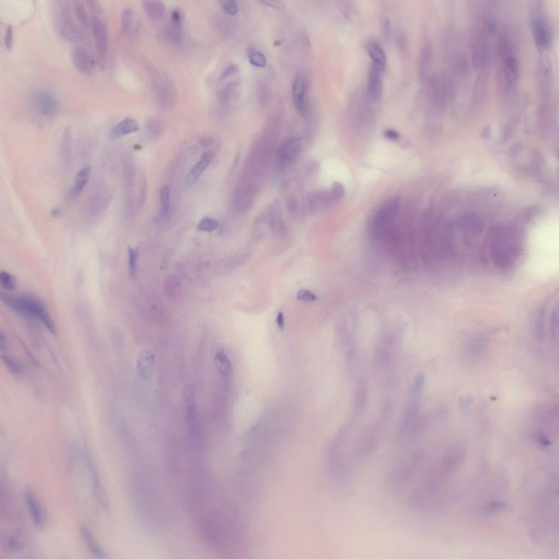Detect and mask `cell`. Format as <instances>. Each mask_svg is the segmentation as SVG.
<instances>
[{
	"mask_svg": "<svg viewBox=\"0 0 559 559\" xmlns=\"http://www.w3.org/2000/svg\"><path fill=\"white\" fill-rule=\"evenodd\" d=\"M57 16V24L62 36L67 40H78L83 37L74 22L71 11L66 6H62Z\"/></svg>",
	"mask_w": 559,
	"mask_h": 559,
	"instance_id": "obj_8",
	"label": "cell"
},
{
	"mask_svg": "<svg viewBox=\"0 0 559 559\" xmlns=\"http://www.w3.org/2000/svg\"><path fill=\"white\" fill-rule=\"evenodd\" d=\"M270 223L272 228L277 235H283L285 226L282 219L280 207L279 203L275 202L271 209Z\"/></svg>",
	"mask_w": 559,
	"mask_h": 559,
	"instance_id": "obj_23",
	"label": "cell"
},
{
	"mask_svg": "<svg viewBox=\"0 0 559 559\" xmlns=\"http://www.w3.org/2000/svg\"><path fill=\"white\" fill-rule=\"evenodd\" d=\"M81 534L85 543L93 556L98 558H106V554L97 543L94 535L85 527L81 528Z\"/></svg>",
	"mask_w": 559,
	"mask_h": 559,
	"instance_id": "obj_24",
	"label": "cell"
},
{
	"mask_svg": "<svg viewBox=\"0 0 559 559\" xmlns=\"http://www.w3.org/2000/svg\"><path fill=\"white\" fill-rule=\"evenodd\" d=\"M60 213V210L59 208H54L52 210L51 215L52 217H56L59 216Z\"/></svg>",
	"mask_w": 559,
	"mask_h": 559,
	"instance_id": "obj_51",
	"label": "cell"
},
{
	"mask_svg": "<svg viewBox=\"0 0 559 559\" xmlns=\"http://www.w3.org/2000/svg\"><path fill=\"white\" fill-rule=\"evenodd\" d=\"M331 202H333V201L331 199L330 192L328 191L313 192L308 197V204L314 211L327 208Z\"/></svg>",
	"mask_w": 559,
	"mask_h": 559,
	"instance_id": "obj_17",
	"label": "cell"
},
{
	"mask_svg": "<svg viewBox=\"0 0 559 559\" xmlns=\"http://www.w3.org/2000/svg\"><path fill=\"white\" fill-rule=\"evenodd\" d=\"M142 5L145 14L151 21L160 20L165 14V6L161 1H144Z\"/></svg>",
	"mask_w": 559,
	"mask_h": 559,
	"instance_id": "obj_18",
	"label": "cell"
},
{
	"mask_svg": "<svg viewBox=\"0 0 559 559\" xmlns=\"http://www.w3.org/2000/svg\"><path fill=\"white\" fill-rule=\"evenodd\" d=\"M151 84L157 102L165 109L172 108L176 104L177 91L172 79L167 74L158 71L151 74Z\"/></svg>",
	"mask_w": 559,
	"mask_h": 559,
	"instance_id": "obj_3",
	"label": "cell"
},
{
	"mask_svg": "<svg viewBox=\"0 0 559 559\" xmlns=\"http://www.w3.org/2000/svg\"><path fill=\"white\" fill-rule=\"evenodd\" d=\"M215 363L219 374L224 378H229L232 374V364L223 350L218 351L215 356Z\"/></svg>",
	"mask_w": 559,
	"mask_h": 559,
	"instance_id": "obj_25",
	"label": "cell"
},
{
	"mask_svg": "<svg viewBox=\"0 0 559 559\" xmlns=\"http://www.w3.org/2000/svg\"><path fill=\"white\" fill-rule=\"evenodd\" d=\"M138 252L136 249L130 248L129 249V262L130 275L132 277L136 275Z\"/></svg>",
	"mask_w": 559,
	"mask_h": 559,
	"instance_id": "obj_36",
	"label": "cell"
},
{
	"mask_svg": "<svg viewBox=\"0 0 559 559\" xmlns=\"http://www.w3.org/2000/svg\"><path fill=\"white\" fill-rule=\"evenodd\" d=\"M0 282L2 286L8 290H13L15 288V278L7 272H2L0 274Z\"/></svg>",
	"mask_w": 559,
	"mask_h": 559,
	"instance_id": "obj_33",
	"label": "cell"
},
{
	"mask_svg": "<svg viewBox=\"0 0 559 559\" xmlns=\"http://www.w3.org/2000/svg\"><path fill=\"white\" fill-rule=\"evenodd\" d=\"M238 70L239 67L236 65H231L227 67L224 70L223 72L221 73L220 77L219 78V80L220 81H223L225 80L226 78L231 77V75L236 73L238 71Z\"/></svg>",
	"mask_w": 559,
	"mask_h": 559,
	"instance_id": "obj_42",
	"label": "cell"
},
{
	"mask_svg": "<svg viewBox=\"0 0 559 559\" xmlns=\"http://www.w3.org/2000/svg\"><path fill=\"white\" fill-rule=\"evenodd\" d=\"M429 51L427 49L423 50L421 57L420 60V71L421 75L422 78H424L426 75H427L428 66L429 65Z\"/></svg>",
	"mask_w": 559,
	"mask_h": 559,
	"instance_id": "obj_39",
	"label": "cell"
},
{
	"mask_svg": "<svg viewBox=\"0 0 559 559\" xmlns=\"http://www.w3.org/2000/svg\"><path fill=\"white\" fill-rule=\"evenodd\" d=\"M384 135L387 139L392 141H396L399 137V133L393 130H387Z\"/></svg>",
	"mask_w": 559,
	"mask_h": 559,
	"instance_id": "obj_48",
	"label": "cell"
},
{
	"mask_svg": "<svg viewBox=\"0 0 559 559\" xmlns=\"http://www.w3.org/2000/svg\"><path fill=\"white\" fill-rule=\"evenodd\" d=\"M8 549L11 551H20L23 549L22 542L15 537L10 538L7 542Z\"/></svg>",
	"mask_w": 559,
	"mask_h": 559,
	"instance_id": "obj_41",
	"label": "cell"
},
{
	"mask_svg": "<svg viewBox=\"0 0 559 559\" xmlns=\"http://www.w3.org/2000/svg\"><path fill=\"white\" fill-rule=\"evenodd\" d=\"M399 206L400 201L396 199L386 203L378 211L372 222V234L376 236L382 234L398 213Z\"/></svg>",
	"mask_w": 559,
	"mask_h": 559,
	"instance_id": "obj_6",
	"label": "cell"
},
{
	"mask_svg": "<svg viewBox=\"0 0 559 559\" xmlns=\"http://www.w3.org/2000/svg\"><path fill=\"white\" fill-rule=\"evenodd\" d=\"M504 76L507 86L514 89L519 78V66L515 56L507 51L503 59Z\"/></svg>",
	"mask_w": 559,
	"mask_h": 559,
	"instance_id": "obj_14",
	"label": "cell"
},
{
	"mask_svg": "<svg viewBox=\"0 0 559 559\" xmlns=\"http://www.w3.org/2000/svg\"><path fill=\"white\" fill-rule=\"evenodd\" d=\"M305 77L302 72L296 73L292 85V99L297 111L303 115L305 113Z\"/></svg>",
	"mask_w": 559,
	"mask_h": 559,
	"instance_id": "obj_13",
	"label": "cell"
},
{
	"mask_svg": "<svg viewBox=\"0 0 559 559\" xmlns=\"http://www.w3.org/2000/svg\"><path fill=\"white\" fill-rule=\"evenodd\" d=\"M237 86L236 83L227 85L221 89L218 94V99L221 103H228L234 94V90Z\"/></svg>",
	"mask_w": 559,
	"mask_h": 559,
	"instance_id": "obj_30",
	"label": "cell"
},
{
	"mask_svg": "<svg viewBox=\"0 0 559 559\" xmlns=\"http://www.w3.org/2000/svg\"><path fill=\"white\" fill-rule=\"evenodd\" d=\"M13 42V28L10 25H8L4 37V44L5 48L10 49L12 46Z\"/></svg>",
	"mask_w": 559,
	"mask_h": 559,
	"instance_id": "obj_43",
	"label": "cell"
},
{
	"mask_svg": "<svg viewBox=\"0 0 559 559\" xmlns=\"http://www.w3.org/2000/svg\"><path fill=\"white\" fill-rule=\"evenodd\" d=\"M160 211L159 217L161 219L168 217L170 212L171 194L168 185L163 186L160 191Z\"/></svg>",
	"mask_w": 559,
	"mask_h": 559,
	"instance_id": "obj_26",
	"label": "cell"
},
{
	"mask_svg": "<svg viewBox=\"0 0 559 559\" xmlns=\"http://www.w3.org/2000/svg\"><path fill=\"white\" fill-rule=\"evenodd\" d=\"M91 171V167L87 165L81 168L77 173L75 179V183L73 188L69 191V197L77 196L83 191L87 183H88Z\"/></svg>",
	"mask_w": 559,
	"mask_h": 559,
	"instance_id": "obj_22",
	"label": "cell"
},
{
	"mask_svg": "<svg viewBox=\"0 0 559 559\" xmlns=\"http://www.w3.org/2000/svg\"><path fill=\"white\" fill-rule=\"evenodd\" d=\"M2 358L10 373L16 376L21 374L20 367L15 361L7 356H2Z\"/></svg>",
	"mask_w": 559,
	"mask_h": 559,
	"instance_id": "obj_37",
	"label": "cell"
},
{
	"mask_svg": "<svg viewBox=\"0 0 559 559\" xmlns=\"http://www.w3.org/2000/svg\"><path fill=\"white\" fill-rule=\"evenodd\" d=\"M332 200L337 202L342 200L345 195V189L341 183L335 182L329 191Z\"/></svg>",
	"mask_w": 559,
	"mask_h": 559,
	"instance_id": "obj_35",
	"label": "cell"
},
{
	"mask_svg": "<svg viewBox=\"0 0 559 559\" xmlns=\"http://www.w3.org/2000/svg\"><path fill=\"white\" fill-rule=\"evenodd\" d=\"M34 103L40 114L51 116L58 109V102L55 96L48 91H39L35 96Z\"/></svg>",
	"mask_w": 559,
	"mask_h": 559,
	"instance_id": "obj_12",
	"label": "cell"
},
{
	"mask_svg": "<svg viewBox=\"0 0 559 559\" xmlns=\"http://www.w3.org/2000/svg\"><path fill=\"white\" fill-rule=\"evenodd\" d=\"M247 54L249 61L253 66L259 68H263L266 66L267 57L260 50L254 47H250L248 50Z\"/></svg>",
	"mask_w": 559,
	"mask_h": 559,
	"instance_id": "obj_27",
	"label": "cell"
},
{
	"mask_svg": "<svg viewBox=\"0 0 559 559\" xmlns=\"http://www.w3.org/2000/svg\"><path fill=\"white\" fill-rule=\"evenodd\" d=\"M383 31L384 36H385L386 38H388L390 36V34H391L392 31V24L391 20L389 19H384L383 21Z\"/></svg>",
	"mask_w": 559,
	"mask_h": 559,
	"instance_id": "obj_46",
	"label": "cell"
},
{
	"mask_svg": "<svg viewBox=\"0 0 559 559\" xmlns=\"http://www.w3.org/2000/svg\"><path fill=\"white\" fill-rule=\"evenodd\" d=\"M212 157V155L209 151H206L202 154L200 159L191 168L186 176V185L192 186L197 182L211 163Z\"/></svg>",
	"mask_w": 559,
	"mask_h": 559,
	"instance_id": "obj_15",
	"label": "cell"
},
{
	"mask_svg": "<svg viewBox=\"0 0 559 559\" xmlns=\"http://www.w3.org/2000/svg\"><path fill=\"white\" fill-rule=\"evenodd\" d=\"M171 22L172 25L174 27L182 28V18L179 11L177 10H174L171 14Z\"/></svg>",
	"mask_w": 559,
	"mask_h": 559,
	"instance_id": "obj_44",
	"label": "cell"
},
{
	"mask_svg": "<svg viewBox=\"0 0 559 559\" xmlns=\"http://www.w3.org/2000/svg\"><path fill=\"white\" fill-rule=\"evenodd\" d=\"M0 347H1L2 350H5L8 347L7 339L2 331H1V333H0Z\"/></svg>",
	"mask_w": 559,
	"mask_h": 559,
	"instance_id": "obj_50",
	"label": "cell"
},
{
	"mask_svg": "<svg viewBox=\"0 0 559 559\" xmlns=\"http://www.w3.org/2000/svg\"><path fill=\"white\" fill-rule=\"evenodd\" d=\"M96 13H93L91 21L92 31L97 55L102 60L106 59L108 50V31L106 24L98 15V7L95 5Z\"/></svg>",
	"mask_w": 559,
	"mask_h": 559,
	"instance_id": "obj_5",
	"label": "cell"
},
{
	"mask_svg": "<svg viewBox=\"0 0 559 559\" xmlns=\"http://www.w3.org/2000/svg\"><path fill=\"white\" fill-rule=\"evenodd\" d=\"M261 3L266 5V6L277 9H283L285 8L284 4L281 1H262Z\"/></svg>",
	"mask_w": 559,
	"mask_h": 559,
	"instance_id": "obj_45",
	"label": "cell"
},
{
	"mask_svg": "<svg viewBox=\"0 0 559 559\" xmlns=\"http://www.w3.org/2000/svg\"><path fill=\"white\" fill-rule=\"evenodd\" d=\"M277 324L279 329L283 330L284 327V318L282 312H279L277 317Z\"/></svg>",
	"mask_w": 559,
	"mask_h": 559,
	"instance_id": "obj_49",
	"label": "cell"
},
{
	"mask_svg": "<svg viewBox=\"0 0 559 559\" xmlns=\"http://www.w3.org/2000/svg\"><path fill=\"white\" fill-rule=\"evenodd\" d=\"M74 12L77 17L80 24L84 27L89 25V20L87 17L86 11L82 2L75 1L74 2Z\"/></svg>",
	"mask_w": 559,
	"mask_h": 559,
	"instance_id": "obj_29",
	"label": "cell"
},
{
	"mask_svg": "<svg viewBox=\"0 0 559 559\" xmlns=\"http://www.w3.org/2000/svg\"><path fill=\"white\" fill-rule=\"evenodd\" d=\"M132 11L129 8H125L122 11L121 18V30L127 33L130 30L132 21Z\"/></svg>",
	"mask_w": 559,
	"mask_h": 559,
	"instance_id": "obj_34",
	"label": "cell"
},
{
	"mask_svg": "<svg viewBox=\"0 0 559 559\" xmlns=\"http://www.w3.org/2000/svg\"><path fill=\"white\" fill-rule=\"evenodd\" d=\"M155 356L153 353L148 349H143L137 354L136 360L137 374L145 381H149L152 377Z\"/></svg>",
	"mask_w": 559,
	"mask_h": 559,
	"instance_id": "obj_11",
	"label": "cell"
},
{
	"mask_svg": "<svg viewBox=\"0 0 559 559\" xmlns=\"http://www.w3.org/2000/svg\"><path fill=\"white\" fill-rule=\"evenodd\" d=\"M301 148L299 138H290L284 142L277 153V163L279 168L283 170L293 164L300 154Z\"/></svg>",
	"mask_w": 559,
	"mask_h": 559,
	"instance_id": "obj_7",
	"label": "cell"
},
{
	"mask_svg": "<svg viewBox=\"0 0 559 559\" xmlns=\"http://www.w3.org/2000/svg\"><path fill=\"white\" fill-rule=\"evenodd\" d=\"M505 505L503 503L495 502L488 507V511L489 512H493L494 511L500 510L504 508Z\"/></svg>",
	"mask_w": 559,
	"mask_h": 559,
	"instance_id": "obj_47",
	"label": "cell"
},
{
	"mask_svg": "<svg viewBox=\"0 0 559 559\" xmlns=\"http://www.w3.org/2000/svg\"><path fill=\"white\" fill-rule=\"evenodd\" d=\"M138 129L139 126L137 122L133 119L127 118L113 128L110 133L109 137L113 140L117 139L135 133Z\"/></svg>",
	"mask_w": 559,
	"mask_h": 559,
	"instance_id": "obj_16",
	"label": "cell"
},
{
	"mask_svg": "<svg viewBox=\"0 0 559 559\" xmlns=\"http://www.w3.org/2000/svg\"><path fill=\"white\" fill-rule=\"evenodd\" d=\"M384 69L371 64L368 73L367 97L373 102L379 101L383 94V74Z\"/></svg>",
	"mask_w": 559,
	"mask_h": 559,
	"instance_id": "obj_9",
	"label": "cell"
},
{
	"mask_svg": "<svg viewBox=\"0 0 559 559\" xmlns=\"http://www.w3.org/2000/svg\"><path fill=\"white\" fill-rule=\"evenodd\" d=\"M1 299L11 309L26 316L37 317L51 334H56L53 321L42 302L36 297L29 295L14 296L1 294Z\"/></svg>",
	"mask_w": 559,
	"mask_h": 559,
	"instance_id": "obj_2",
	"label": "cell"
},
{
	"mask_svg": "<svg viewBox=\"0 0 559 559\" xmlns=\"http://www.w3.org/2000/svg\"><path fill=\"white\" fill-rule=\"evenodd\" d=\"M72 61L77 71L86 76L94 74L95 62L88 51L82 48H75L72 51Z\"/></svg>",
	"mask_w": 559,
	"mask_h": 559,
	"instance_id": "obj_10",
	"label": "cell"
},
{
	"mask_svg": "<svg viewBox=\"0 0 559 559\" xmlns=\"http://www.w3.org/2000/svg\"><path fill=\"white\" fill-rule=\"evenodd\" d=\"M221 3H222L223 8L227 14L232 16L237 14L239 8L237 2L234 0H225Z\"/></svg>",
	"mask_w": 559,
	"mask_h": 559,
	"instance_id": "obj_38",
	"label": "cell"
},
{
	"mask_svg": "<svg viewBox=\"0 0 559 559\" xmlns=\"http://www.w3.org/2000/svg\"><path fill=\"white\" fill-rule=\"evenodd\" d=\"M146 125L149 132L154 137H159L164 132L166 128L165 122L157 118L149 119Z\"/></svg>",
	"mask_w": 559,
	"mask_h": 559,
	"instance_id": "obj_28",
	"label": "cell"
},
{
	"mask_svg": "<svg viewBox=\"0 0 559 559\" xmlns=\"http://www.w3.org/2000/svg\"><path fill=\"white\" fill-rule=\"evenodd\" d=\"M531 25L534 43L540 51H544L550 47L552 33L550 25L546 17L539 13L533 14L531 17Z\"/></svg>",
	"mask_w": 559,
	"mask_h": 559,
	"instance_id": "obj_4",
	"label": "cell"
},
{
	"mask_svg": "<svg viewBox=\"0 0 559 559\" xmlns=\"http://www.w3.org/2000/svg\"><path fill=\"white\" fill-rule=\"evenodd\" d=\"M218 221L209 217L203 218L198 224L197 229L203 232H212L218 228Z\"/></svg>",
	"mask_w": 559,
	"mask_h": 559,
	"instance_id": "obj_31",
	"label": "cell"
},
{
	"mask_svg": "<svg viewBox=\"0 0 559 559\" xmlns=\"http://www.w3.org/2000/svg\"><path fill=\"white\" fill-rule=\"evenodd\" d=\"M296 298L302 301L312 302L315 301L317 297L310 291L306 289H301L298 291L296 294Z\"/></svg>",
	"mask_w": 559,
	"mask_h": 559,
	"instance_id": "obj_40",
	"label": "cell"
},
{
	"mask_svg": "<svg viewBox=\"0 0 559 559\" xmlns=\"http://www.w3.org/2000/svg\"><path fill=\"white\" fill-rule=\"evenodd\" d=\"M26 500L34 526L37 528H41L43 525L42 511L36 497L31 491H28L26 492Z\"/></svg>",
	"mask_w": 559,
	"mask_h": 559,
	"instance_id": "obj_21",
	"label": "cell"
},
{
	"mask_svg": "<svg viewBox=\"0 0 559 559\" xmlns=\"http://www.w3.org/2000/svg\"><path fill=\"white\" fill-rule=\"evenodd\" d=\"M367 50L372 60V63L385 69L387 63L386 56L381 45L377 42L372 40L367 44Z\"/></svg>",
	"mask_w": 559,
	"mask_h": 559,
	"instance_id": "obj_20",
	"label": "cell"
},
{
	"mask_svg": "<svg viewBox=\"0 0 559 559\" xmlns=\"http://www.w3.org/2000/svg\"><path fill=\"white\" fill-rule=\"evenodd\" d=\"M425 383V377L423 373L418 374L411 386L410 392L413 398H418L420 395Z\"/></svg>",
	"mask_w": 559,
	"mask_h": 559,
	"instance_id": "obj_32",
	"label": "cell"
},
{
	"mask_svg": "<svg viewBox=\"0 0 559 559\" xmlns=\"http://www.w3.org/2000/svg\"><path fill=\"white\" fill-rule=\"evenodd\" d=\"M529 243L530 267L536 275L547 277L558 269L559 240L554 228L537 233Z\"/></svg>",
	"mask_w": 559,
	"mask_h": 559,
	"instance_id": "obj_1",
	"label": "cell"
},
{
	"mask_svg": "<svg viewBox=\"0 0 559 559\" xmlns=\"http://www.w3.org/2000/svg\"><path fill=\"white\" fill-rule=\"evenodd\" d=\"M368 388L363 379L360 380L353 400V409L356 414L362 413L368 401Z\"/></svg>",
	"mask_w": 559,
	"mask_h": 559,
	"instance_id": "obj_19",
	"label": "cell"
}]
</instances>
